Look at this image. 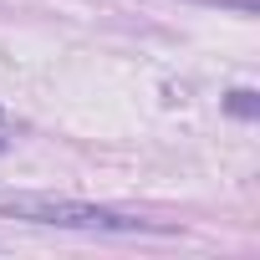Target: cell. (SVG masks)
I'll return each mask as SVG.
<instances>
[{"label": "cell", "instance_id": "7a4b0ae2", "mask_svg": "<svg viewBox=\"0 0 260 260\" xmlns=\"http://www.w3.org/2000/svg\"><path fill=\"white\" fill-rule=\"evenodd\" d=\"M224 107H230L235 117H255V112H260V102H255V92H250V87H240V92H230V102H224Z\"/></svg>", "mask_w": 260, "mask_h": 260}, {"label": "cell", "instance_id": "6da1fadb", "mask_svg": "<svg viewBox=\"0 0 260 260\" xmlns=\"http://www.w3.org/2000/svg\"><path fill=\"white\" fill-rule=\"evenodd\" d=\"M0 214L21 224H41V230H87V235H164L169 230V224L122 214L107 204H87V199H67V194H6Z\"/></svg>", "mask_w": 260, "mask_h": 260}, {"label": "cell", "instance_id": "3957f363", "mask_svg": "<svg viewBox=\"0 0 260 260\" xmlns=\"http://www.w3.org/2000/svg\"><path fill=\"white\" fill-rule=\"evenodd\" d=\"M204 6H230V11H240V16H255L260 0H204Z\"/></svg>", "mask_w": 260, "mask_h": 260}]
</instances>
